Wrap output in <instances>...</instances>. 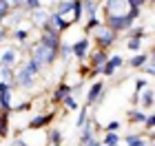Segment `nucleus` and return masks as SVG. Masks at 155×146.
Masks as SVG:
<instances>
[{
    "instance_id": "obj_40",
    "label": "nucleus",
    "mask_w": 155,
    "mask_h": 146,
    "mask_svg": "<svg viewBox=\"0 0 155 146\" xmlns=\"http://www.w3.org/2000/svg\"><path fill=\"white\" fill-rule=\"evenodd\" d=\"M7 33H9V29H7V27L2 24V27H0V42H2V40L7 38Z\"/></svg>"
},
{
    "instance_id": "obj_20",
    "label": "nucleus",
    "mask_w": 155,
    "mask_h": 146,
    "mask_svg": "<svg viewBox=\"0 0 155 146\" xmlns=\"http://www.w3.org/2000/svg\"><path fill=\"white\" fill-rule=\"evenodd\" d=\"M73 91H71V86L67 84V82H60L58 84V89H55V93H53V102H62L67 95H71Z\"/></svg>"
},
{
    "instance_id": "obj_22",
    "label": "nucleus",
    "mask_w": 155,
    "mask_h": 146,
    "mask_svg": "<svg viewBox=\"0 0 155 146\" xmlns=\"http://www.w3.org/2000/svg\"><path fill=\"white\" fill-rule=\"evenodd\" d=\"M100 142H102V146H117L122 142V135L120 133H104L100 137Z\"/></svg>"
},
{
    "instance_id": "obj_12",
    "label": "nucleus",
    "mask_w": 155,
    "mask_h": 146,
    "mask_svg": "<svg viewBox=\"0 0 155 146\" xmlns=\"http://www.w3.org/2000/svg\"><path fill=\"white\" fill-rule=\"evenodd\" d=\"M22 20H27V11H11V13H9V18L5 20V22H7L5 27H7L9 31H16V29H18V24L22 22Z\"/></svg>"
},
{
    "instance_id": "obj_7",
    "label": "nucleus",
    "mask_w": 155,
    "mask_h": 146,
    "mask_svg": "<svg viewBox=\"0 0 155 146\" xmlns=\"http://www.w3.org/2000/svg\"><path fill=\"white\" fill-rule=\"evenodd\" d=\"M16 62H18V49L16 44H9V47H5L2 51H0V67H16Z\"/></svg>"
},
{
    "instance_id": "obj_14",
    "label": "nucleus",
    "mask_w": 155,
    "mask_h": 146,
    "mask_svg": "<svg viewBox=\"0 0 155 146\" xmlns=\"http://www.w3.org/2000/svg\"><path fill=\"white\" fill-rule=\"evenodd\" d=\"M146 62H149V55H146V53H133L131 58L126 60V67L133 69V71H140Z\"/></svg>"
},
{
    "instance_id": "obj_34",
    "label": "nucleus",
    "mask_w": 155,
    "mask_h": 146,
    "mask_svg": "<svg viewBox=\"0 0 155 146\" xmlns=\"http://www.w3.org/2000/svg\"><path fill=\"white\" fill-rule=\"evenodd\" d=\"M120 128H122V124H120L117 120H113V122H109L107 126H104V131H107V133H117Z\"/></svg>"
},
{
    "instance_id": "obj_33",
    "label": "nucleus",
    "mask_w": 155,
    "mask_h": 146,
    "mask_svg": "<svg viewBox=\"0 0 155 146\" xmlns=\"http://www.w3.org/2000/svg\"><path fill=\"white\" fill-rule=\"evenodd\" d=\"M140 71H144L146 75H151V78L155 80V62H153V60H149V62H146V64H144L142 69H140Z\"/></svg>"
},
{
    "instance_id": "obj_10",
    "label": "nucleus",
    "mask_w": 155,
    "mask_h": 146,
    "mask_svg": "<svg viewBox=\"0 0 155 146\" xmlns=\"http://www.w3.org/2000/svg\"><path fill=\"white\" fill-rule=\"evenodd\" d=\"M53 117H55V113H40V115H36V117H31V120H29V128L31 131H40V128L49 126Z\"/></svg>"
},
{
    "instance_id": "obj_43",
    "label": "nucleus",
    "mask_w": 155,
    "mask_h": 146,
    "mask_svg": "<svg viewBox=\"0 0 155 146\" xmlns=\"http://www.w3.org/2000/svg\"><path fill=\"white\" fill-rule=\"evenodd\" d=\"M146 2H149V5H155V0H146Z\"/></svg>"
},
{
    "instance_id": "obj_46",
    "label": "nucleus",
    "mask_w": 155,
    "mask_h": 146,
    "mask_svg": "<svg viewBox=\"0 0 155 146\" xmlns=\"http://www.w3.org/2000/svg\"><path fill=\"white\" fill-rule=\"evenodd\" d=\"M117 146H120V144H117Z\"/></svg>"
},
{
    "instance_id": "obj_11",
    "label": "nucleus",
    "mask_w": 155,
    "mask_h": 146,
    "mask_svg": "<svg viewBox=\"0 0 155 146\" xmlns=\"http://www.w3.org/2000/svg\"><path fill=\"white\" fill-rule=\"evenodd\" d=\"M102 93H104V80L100 78V80H95L93 84H91V89H89V95H87V106L95 104V102H97V97H100Z\"/></svg>"
},
{
    "instance_id": "obj_24",
    "label": "nucleus",
    "mask_w": 155,
    "mask_h": 146,
    "mask_svg": "<svg viewBox=\"0 0 155 146\" xmlns=\"http://www.w3.org/2000/svg\"><path fill=\"white\" fill-rule=\"evenodd\" d=\"M144 33H146V29H144V27H142V24H137V27H135V24H133V27H131V29H129V31H126V33H124V36H126V38H129V40H131V38H137V40H142V38H144Z\"/></svg>"
},
{
    "instance_id": "obj_25",
    "label": "nucleus",
    "mask_w": 155,
    "mask_h": 146,
    "mask_svg": "<svg viewBox=\"0 0 155 146\" xmlns=\"http://www.w3.org/2000/svg\"><path fill=\"white\" fill-rule=\"evenodd\" d=\"M126 49H129L131 53H142V47H144V40H137V38H131V40H126Z\"/></svg>"
},
{
    "instance_id": "obj_3",
    "label": "nucleus",
    "mask_w": 155,
    "mask_h": 146,
    "mask_svg": "<svg viewBox=\"0 0 155 146\" xmlns=\"http://www.w3.org/2000/svg\"><path fill=\"white\" fill-rule=\"evenodd\" d=\"M91 42L95 44V49H102V51H109L111 47L117 42V33H113L109 29V27L100 24L97 29L93 31V38H91Z\"/></svg>"
},
{
    "instance_id": "obj_5",
    "label": "nucleus",
    "mask_w": 155,
    "mask_h": 146,
    "mask_svg": "<svg viewBox=\"0 0 155 146\" xmlns=\"http://www.w3.org/2000/svg\"><path fill=\"white\" fill-rule=\"evenodd\" d=\"M124 64H126V60L122 58V55H120V53H113V55H109V60H107V64L102 67L100 75H104V78H111V75L117 73Z\"/></svg>"
},
{
    "instance_id": "obj_45",
    "label": "nucleus",
    "mask_w": 155,
    "mask_h": 146,
    "mask_svg": "<svg viewBox=\"0 0 155 146\" xmlns=\"http://www.w3.org/2000/svg\"><path fill=\"white\" fill-rule=\"evenodd\" d=\"M149 146H155V142H153V144H149Z\"/></svg>"
},
{
    "instance_id": "obj_6",
    "label": "nucleus",
    "mask_w": 155,
    "mask_h": 146,
    "mask_svg": "<svg viewBox=\"0 0 155 146\" xmlns=\"http://www.w3.org/2000/svg\"><path fill=\"white\" fill-rule=\"evenodd\" d=\"M89 67L91 69H95V71H102V67L107 64V60H109V53L107 51H102V49H93V51L89 53Z\"/></svg>"
},
{
    "instance_id": "obj_31",
    "label": "nucleus",
    "mask_w": 155,
    "mask_h": 146,
    "mask_svg": "<svg viewBox=\"0 0 155 146\" xmlns=\"http://www.w3.org/2000/svg\"><path fill=\"white\" fill-rule=\"evenodd\" d=\"M62 106H64L67 111H75V109H78V102H75V97H73V95H67L64 100H62Z\"/></svg>"
},
{
    "instance_id": "obj_8",
    "label": "nucleus",
    "mask_w": 155,
    "mask_h": 146,
    "mask_svg": "<svg viewBox=\"0 0 155 146\" xmlns=\"http://www.w3.org/2000/svg\"><path fill=\"white\" fill-rule=\"evenodd\" d=\"M126 7H129V0H104V16L107 13H115V16H124Z\"/></svg>"
},
{
    "instance_id": "obj_42",
    "label": "nucleus",
    "mask_w": 155,
    "mask_h": 146,
    "mask_svg": "<svg viewBox=\"0 0 155 146\" xmlns=\"http://www.w3.org/2000/svg\"><path fill=\"white\" fill-rule=\"evenodd\" d=\"M149 60H153V62H155V51H151V55H149Z\"/></svg>"
},
{
    "instance_id": "obj_17",
    "label": "nucleus",
    "mask_w": 155,
    "mask_h": 146,
    "mask_svg": "<svg viewBox=\"0 0 155 146\" xmlns=\"http://www.w3.org/2000/svg\"><path fill=\"white\" fill-rule=\"evenodd\" d=\"M0 82L11 84L13 89H16V69H11V67H0Z\"/></svg>"
},
{
    "instance_id": "obj_29",
    "label": "nucleus",
    "mask_w": 155,
    "mask_h": 146,
    "mask_svg": "<svg viewBox=\"0 0 155 146\" xmlns=\"http://www.w3.org/2000/svg\"><path fill=\"white\" fill-rule=\"evenodd\" d=\"M100 24H102V20H100V18H91V20H87V24H84V36L93 33V31H95Z\"/></svg>"
},
{
    "instance_id": "obj_21",
    "label": "nucleus",
    "mask_w": 155,
    "mask_h": 146,
    "mask_svg": "<svg viewBox=\"0 0 155 146\" xmlns=\"http://www.w3.org/2000/svg\"><path fill=\"white\" fill-rule=\"evenodd\" d=\"M47 144L60 146V144H62V131H60V128H49V131H47Z\"/></svg>"
},
{
    "instance_id": "obj_36",
    "label": "nucleus",
    "mask_w": 155,
    "mask_h": 146,
    "mask_svg": "<svg viewBox=\"0 0 155 146\" xmlns=\"http://www.w3.org/2000/svg\"><path fill=\"white\" fill-rule=\"evenodd\" d=\"M146 86H149V84H146V80H144V78H140V80L135 82V93H140V91H144Z\"/></svg>"
},
{
    "instance_id": "obj_18",
    "label": "nucleus",
    "mask_w": 155,
    "mask_h": 146,
    "mask_svg": "<svg viewBox=\"0 0 155 146\" xmlns=\"http://www.w3.org/2000/svg\"><path fill=\"white\" fill-rule=\"evenodd\" d=\"M146 115H149V113H146V111L144 109H133V111H129V115H126V117H129V124H144L146 122Z\"/></svg>"
},
{
    "instance_id": "obj_1",
    "label": "nucleus",
    "mask_w": 155,
    "mask_h": 146,
    "mask_svg": "<svg viewBox=\"0 0 155 146\" xmlns=\"http://www.w3.org/2000/svg\"><path fill=\"white\" fill-rule=\"evenodd\" d=\"M42 73V67L38 64L33 58H27L18 64V71H16V86L20 89H31L36 84V78Z\"/></svg>"
},
{
    "instance_id": "obj_2",
    "label": "nucleus",
    "mask_w": 155,
    "mask_h": 146,
    "mask_svg": "<svg viewBox=\"0 0 155 146\" xmlns=\"http://www.w3.org/2000/svg\"><path fill=\"white\" fill-rule=\"evenodd\" d=\"M104 27H109L113 33H117V36H122V33H126L131 29L133 24H135V20H133L129 13H124V16H115V13H107L102 20Z\"/></svg>"
},
{
    "instance_id": "obj_41",
    "label": "nucleus",
    "mask_w": 155,
    "mask_h": 146,
    "mask_svg": "<svg viewBox=\"0 0 155 146\" xmlns=\"http://www.w3.org/2000/svg\"><path fill=\"white\" fill-rule=\"evenodd\" d=\"M89 146H102V142H100V140H97V137H95V140H93V142H91Z\"/></svg>"
},
{
    "instance_id": "obj_30",
    "label": "nucleus",
    "mask_w": 155,
    "mask_h": 146,
    "mask_svg": "<svg viewBox=\"0 0 155 146\" xmlns=\"http://www.w3.org/2000/svg\"><path fill=\"white\" fill-rule=\"evenodd\" d=\"M11 36H13V40H16V42L25 44V40L29 38V31H27V29H16V31H11Z\"/></svg>"
},
{
    "instance_id": "obj_16",
    "label": "nucleus",
    "mask_w": 155,
    "mask_h": 146,
    "mask_svg": "<svg viewBox=\"0 0 155 146\" xmlns=\"http://www.w3.org/2000/svg\"><path fill=\"white\" fill-rule=\"evenodd\" d=\"M140 104H142V109H153L155 104V91L151 86H146L142 93H140Z\"/></svg>"
},
{
    "instance_id": "obj_27",
    "label": "nucleus",
    "mask_w": 155,
    "mask_h": 146,
    "mask_svg": "<svg viewBox=\"0 0 155 146\" xmlns=\"http://www.w3.org/2000/svg\"><path fill=\"white\" fill-rule=\"evenodd\" d=\"M9 13H11V2L9 0H0V27H2V22L7 18H9Z\"/></svg>"
},
{
    "instance_id": "obj_38",
    "label": "nucleus",
    "mask_w": 155,
    "mask_h": 146,
    "mask_svg": "<svg viewBox=\"0 0 155 146\" xmlns=\"http://www.w3.org/2000/svg\"><path fill=\"white\" fill-rule=\"evenodd\" d=\"M27 109H31V102H22V104H18V106H13V111H27Z\"/></svg>"
},
{
    "instance_id": "obj_35",
    "label": "nucleus",
    "mask_w": 155,
    "mask_h": 146,
    "mask_svg": "<svg viewBox=\"0 0 155 146\" xmlns=\"http://www.w3.org/2000/svg\"><path fill=\"white\" fill-rule=\"evenodd\" d=\"M144 126L146 128H155V113H149V115H146V122H144Z\"/></svg>"
},
{
    "instance_id": "obj_39",
    "label": "nucleus",
    "mask_w": 155,
    "mask_h": 146,
    "mask_svg": "<svg viewBox=\"0 0 155 146\" xmlns=\"http://www.w3.org/2000/svg\"><path fill=\"white\" fill-rule=\"evenodd\" d=\"M11 146H31V144H29V142H25L22 137H16V140L11 142Z\"/></svg>"
},
{
    "instance_id": "obj_4",
    "label": "nucleus",
    "mask_w": 155,
    "mask_h": 146,
    "mask_svg": "<svg viewBox=\"0 0 155 146\" xmlns=\"http://www.w3.org/2000/svg\"><path fill=\"white\" fill-rule=\"evenodd\" d=\"M91 44H93V42H91V36H82L80 40H75V42H71V51H73V58H75L78 62H80V64H82V62L89 58V53H91Z\"/></svg>"
},
{
    "instance_id": "obj_19",
    "label": "nucleus",
    "mask_w": 155,
    "mask_h": 146,
    "mask_svg": "<svg viewBox=\"0 0 155 146\" xmlns=\"http://www.w3.org/2000/svg\"><path fill=\"white\" fill-rule=\"evenodd\" d=\"M49 20H51V24L55 27V31H60V33H64V31L69 29V27H71V24H69L67 20H64V18H62V16H58L55 11H51V16H49Z\"/></svg>"
},
{
    "instance_id": "obj_28",
    "label": "nucleus",
    "mask_w": 155,
    "mask_h": 146,
    "mask_svg": "<svg viewBox=\"0 0 155 146\" xmlns=\"http://www.w3.org/2000/svg\"><path fill=\"white\" fill-rule=\"evenodd\" d=\"M87 122H89V106L84 104V106H82V111L78 113V120H75V128H82V126H84Z\"/></svg>"
},
{
    "instance_id": "obj_26",
    "label": "nucleus",
    "mask_w": 155,
    "mask_h": 146,
    "mask_svg": "<svg viewBox=\"0 0 155 146\" xmlns=\"http://www.w3.org/2000/svg\"><path fill=\"white\" fill-rule=\"evenodd\" d=\"M9 117H11V113L0 111V137H7V133H9Z\"/></svg>"
},
{
    "instance_id": "obj_9",
    "label": "nucleus",
    "mask_w": 155,
    "mask_h": 146,
    "mask_svg": "<svg viewBox=\"0 0 155 146\" xmlns=\"http://www.w3.org/2000/svg\"><path fill=\"white\" fill-rule=\"evenodd\" d=\"M49 16H51V13H49L47 7H40V9H36V11L27 13V20H29V22H31L33 27H38V29H40V27L49 20Z\"/></svg>"
},
{
    "instance_id": "obj_23",
    "label": "nucleus",
    "mask_w": 155,
    "mask_h": 146,
    "mask_svg": "<svg viewBox=\"0 0 155 146\" xmlns=\"http://www.w3.org/2000/svg\"><path fill=\"white\" fill-rule=\"evenodd\" d=\"M58 55L62 58V62H64V64H69V62H71V58H73L71 42H62V44H60V51H58Z\"/></svg>"
},
{
    "instance_id": "obj_37",
    "label": "nucleus",
    "mask_w": 155,
    "mask_h": 146,
    "mask_svg": "<svg viewBox=\"0 0 155 146\" xmlns=\"http://www.w3.org/2000/svg\"><path fill=\"white\" fill-rule=\"evenodd\" d=\"M149 2L146 0H129V7H137V9H142V7H146Z\"/></svg>"
},
{
    "instance_id": "obj_44",
    "label": "nucleus",
    "mask_w": 155,
    "mask_h": 146,
    "mask_svg": "<svg viewBox=\"0 0 155 146\" xmlns=\"http://www.w3.org/2000/svg\"><path fill=\"white\" fill-rule=\"evenodd\" d=\"M151 51H155V44H153V47H151Z\"/></svg>"
},
{
    "instance_id": "obj_15",
    "label": "nucleus",
    "mask_w": 155,
    "mask_h": 146,
    "mask_svg": "<svg viewBox=\"0 0 155 146\" xmlns=\"http://www.w3.org/2000/svg\"><path fill=\"white\" fill-rule=\"evenodd\" d=\"M122 140L126 142V146H149L144 133H129V135H124Z\"/></svg>"
},
{
    "instance_id": "obj_32",
    "label": "nucleus",
    "mask_w": 155,
    "mask_h": 146,
    "mask_svg": "<svg viewBox=\"0 0 155 146\" xmlns=\"http://www.w3.org/2000/svg\"><path fill=\"white\" fill-rule=\"evenodd\" d=\"M42 7V0H27V5H25V11L27 13H31V11H36Z\"/></svg>"
},
{
    "instance_id": "obj_13",
    "label": "nucleus",
    "mask_w": 155,
    "mask_h": 146,
    "mask_svg": "<svg viewBox=\"0 0 155 146\" xmlns=\"http://www.w3.org/2000/svg\"><path fill=\"white\" fill-rule=\"evenodd\" d=\"M82 11L87 20L97 18V11H100V0H82Z\"/></svg>"
}]
</instances>
